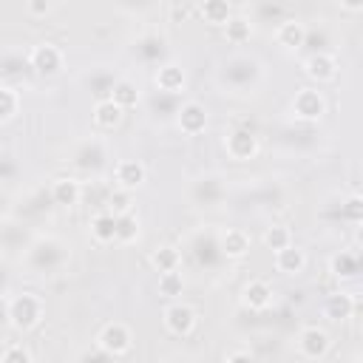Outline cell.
<instances>
[{
  "label": "cell",
  "instance_id": "cell-20",
  "mask_svg": "<svg viewBox=\"0 0 363 363\" xmlns=\"http://www.w3.org/2000/svg\"><path fill=\"white\" fill-rule=\"evenodd\" d=\"M218 247H221L224 258L238 261V258H244L250 252V235L244 230H238V227H230V230H224L218 235Z\"/></svg>",
  "mask_w": 363,
  "mask_h": 363
},
{
  "label": "cell",
  "instance_id": "cell-2",
  "mask_svg": "<svg viewBox=\"0 0 363 363\" xmlns=\"http://www.w3.org/2000/svg\"><path fill=\"white\" fill-rule=\"evenodd\" d=\"M218 79H221L224 88H230L235 94H244L250 88H255V82L261 79V65H258V60H252L247 54H233L221 62Z\"/></svg>",
  "mask_w": 363,
  "mask_h": 363
},
{
  "label": "cell",
  "instance_id": "cell-40",
  "mask_svg": "<svg viewBox=\"0 0 363 363\" xmlns=\"http://www.w3.org/2000/svg\"><path fill=\"white\" fill-rule=\"evenodd\" d=\"M153 3H156V0H116V6H119L122 11H128V14H142V11L153 9Z\"/></svg>",
  "mask_w": 363,
  "mask_h": 363
},
{
  "label": "cell",
  "instance_id": "cell-1",
  "mask_svg": "<svg viewBox=\"0 0 363 363\" xmlns=\"http://www.w3.org/2000/svg\"><path fill=\"white\" fill-rule=\"evenodd\" d=\"M71 261V247L57 235H37L26 244V267L34 275H57Z\"/></svg>",
  "mask_w": 363,
  "mask_h": 363
},
{
  "label": "cell",
  "instance_id": "cell-25",
  "mask_svg": "<svg viewBox=\"0 0 363 363\" xmlns=\"http://www.w3.org/2000/svg\"><path fill=\"white\" fill-rule=\"evenodd\" d=\"M91 235L94 241L99 244H111L113 235H116V216L111 210H99L94 218H91Z\"/></svg>",
  "mask_w": 363,
  "mask_h": 363
},
{
  "label": "cell",
  "instance_id": "cell-5",
  "mask_svg": "<svg viewBox=\"0 0 363 363\" xmlns=\"http://www.w3.org/2000/svg\"><path fill=\"white\" fill-rule=\"evenodd\" d=\"M227 196V187L221 182V176L216 173H207V176H199L193 184H190V199L193 204L199 207H218Z\"/></svg>",
  "mask_w": 363,
  "mask_h": 363
},
{
  "label": "cell",
  "instance_id": "cell-24",
  "mask_svg": "<svg viewBox=\"0 0 363 363\" xmlns=\"http://www.w3.org/2000/svg\"><path fill=\"white\" fill-rule=\"evenodd\" d=\"M199 14L210 26H224L233 17V6H230V0H201L199 3Z\"/></svg>",
  "mask_w": 363,
  "mask_h": 363
},
{
  "label": "cell",
  "instance_id": "cell-3",
  "mask_svg": "<svg viewBox=\"0 0 363 363\" xmlns=\"http://www.w3.org/2000/svg\"><path fill=\"white\" fill-rule=\"evenodd\" d=\"M43 298L37 292H17L14 298H9V323L17 332H28L43 320Z\"/></svg>",
  "mask_w": 363,
  "mask_h": 363
},
{
  "label": "cell",
  "instance_id": "cell-39",
  "mask_svg": "<svg viewBox=\"0 0 363 363\" xmlns=\"http://www.w3.org/2000/svg\"><path fill=\"white\" fill-rule=\"evenodd\" d=\"M340 216H343L346 221L357 224V221L363 218V199H360V196H349V199H346V204L340 207Z\"/></svg>",
  "mask_w": 363,
  "mask_h": 363
},
{
  "label": "cell",
  "instance_id": "cell-37",
  "mask_svg": "<svg viewBox=\"0 0 363 363\" xmlns=\"http://www.w3.org/2000/svg\"><path fill=\"white\" fill-rule=\"evenodd\" d=\"M20 68H31L28 65V54L26 57L23 54H3L0 57V74L14 77V74H20Z\"/></svg>",
  "mask_w": 363,
  "mask_h": 363
},
{
  "label": "cell",
  "instance_id": "cell-30",
  "mask_svg": "<svg viewBox=\"0 0 363 363\" xmlns=\"http://www.w3.org/2000/svg\"><path fill=\"white\" fill-rule=\"evenodd\" d=\"M329 269L337 278H354L360 272V258H357V252H337V255H332Z\"/></svg>",
  "mask_w": 363,
  "mask_h": 363
},
{
  "label": "cell",
  "instance_id": "cell-10",
  "mask_svg": "<svg viewBox=\"0 0 363 363\" xmlns=\"http://www.w3.org/2000/svg\"><path fill=\"white\" fill-rule=\"evenodd\" d=\"M190 250H193V255H196V261L201 264V267H218V261L224 258V252H221V247H218V235L216 233H204V230H199L193 238H190Z\"/></svg>",
  "mask_w": 363,
  "mask_h": 363
},
{
  "label": "cell",
  "instance_id": "cell-42",
  "mask_svg": "<svg viewBox=\"0 0 363 363\" xmlns=\"http://www.w3.org/2000/svg\"><path fill=\"white\" fill-rule=\"evenodd\" d=\"M26 11L31 17H45L51 11V0H26Z\"/></svg>",
  "mask_w": 363,
  "mask_h": 363
},
{
  "label": "cell",
  "instance_id": "cell-35",
  "mask_svg": "<svg viewBox=\"0 0 363 363\" xmlns=\"http://www.w3.org/2000/svg\"><path fill=\"white\" fill-rule=\"evenodd\" d=\"M182 289H184V278L179 275V269L159 272V295H164V298H176V295H182Z\"/></svg>",
  "mask_w": 363,
  "mask_h": 363
},
{
  "label": "cell",
  "instance_id": "cell-46",
  "mask_svg": "<svg viewBox=\"0 0 363 363\" xmlns=\"http://www.w3.org/2000/svg\"><path fill=\"white\" fill-rule=\"evenodd\" d=\"M9 286V269H6V264H0V292Z\"/></svg>",
  "mask_w": 363,
  "mask_h": 363
},
{
  "label": "cell",
  "instance_id": "cell-38",
  "mask_svg": "<svg viewBox=\"0 0 363 363\" xmlns=\"http://www.w3.org/2000/svg\"><path fill=\"white\" fill-rule=\"evenodd\" d=\"M0 360H6V363H31L34 354H31L23 343H9V346L0 352Z\"/></svg>",
  "mask_w": 363,
  "mask_h": 363
},
{
  "label": "cell",
  "instance_id": "cell-21",
  "mask_svg": "<svg viewBox=\"0 0 363 363\" xmlns=\"http://www.w3.org/2000/svg\"><path fill=\"white\" fill-rule=\"evenodd\" d=\"M122 116H125V108H119L111 96H102V99L94 102V122H96V128L113 130L122 122Z\"/></svg>",
  "mask_w": 363,
  "mask_h": 363
},
{
  "label": "cell",
  "instance_id": "cell-29",
  "mask_svg": "<svg viewBox=\"0 0 363 363\" xmlns=\"http://www.w3.org/2000/svg\"><path fill=\"white\" fill-rule=\"evenodd\" d=\"M102 207L111 210L113 216H119V213H130V210H133V190H125V187H116V184H113V187L108 190Z\"/></svg>",
  "mask_w": 363,
  "mask_h": 363
},
{
  "label": "cell",
  "instance_id": "cell-31",
  "mask_svg": "<svg viewBox=\"0 0 363 363\" xmlns=\"http://www.w3.org/2000/svg\"><path fill=\"white\" fill-rule=\"evenodd\" d=\"M250 34H252V23H250L247 17H230V20L224 23V37H227V43H233V45H244V43L250 40Z\"/></svg>",
  "mask_w": 363,
  "mask_h": 363
},
{
  "label": "cell",
  "instance_id": "cell-32",
  "mask_svg": "<svg viewBox=\"0 0 363 363\" xmlns=\"http://www.w3.org/2000/svg\"><path fill=\"white\" fill-rule=\"evenodd\" d=\"M136 238H139V218L133 216V210L130 213H119L116 216V235H113V241L130 244Z\"/></svg>",
  "mask_w": 363,
  "mask_h": 363
},
{
  "label": "cell",
  "instance_id": "cell-33",
  "mask_svg": "<svg viewBox=\"0 0 363 363\" xmlns=\"http://www.w3.org/2000/svg\"><path fill=\"white\" fill-rule=\"evenodd\" d=\"M255 17L261 23H281L286 20V0H258L255 6Z\"/></svg>",
  "mask_w": 363,
  "mask_h": 363
},
{
  "label": "cell",
  "instance_id": "cell-14",
  "mask_svg": "<svg viewBox=\"0 0 363 363\" xmlns=\"http://www.w3.org/2000/svg\"><path fill=\"white\" fill-rule=\"evenodd\" d=\"M303 71H306V77L315 79V82H332V79L337 77V60H335L329 51H315V54L306 57Z\"/></svg>",
  "mask_w": 363,
  "mask_h": 363
},
{
  "label": "cell",
  "instance_id": "cell-8",
  "mask_svg": "<svg viewBox=\"0 0 363 363\" xmlns=\"http://www.w3.org/2000/svg\"><path fill=\"white\" fill-rule=\"evenodd\" d=\"M292 113L303 122H318L326 113V99L320 91L315 88H298V94L292 96Z\"/></svg>",
  "mask_w": 363,
  "mask_h": 363
},
{
  "label": "cell",
  "instance_id": "cell-6",
  "mask_svg": "<svg viewBox=\"0 0 363 363\" xmlns=\"http://www.w3.org/2000/svg\"><path fill=\"white\" fill-rule=\"evenodd\" d=\"M62 51L54 45V43H37L31 51H28V65L40 74V77H57L62 71Z\"/></svg>",
  "mask_w": 363,
  "mask_h": 363
},
{
  "label": "cell",
  "instance_id": "cell-17",
  "mask_svg": "<svg viewBox=\"0 0 363 363\" xmlns=\"http://www.w3.org/2000/svg\"><path fill=\"white\" fill-rule=\"evenodd\" d=\"M275 40H278V45H284L289 51H298L306 43V26L301 20H295V17H286V20H281L275 26Z\"/></svg>",
  "mask_w": 363,
  "mask_h": 363
},
{
  "label": "cell",
  "instance_id": "cell-18",
  "mask_svg": "<svg viewBox=\"0 0 363 363\" xmlns=\"http://www.w3.org/2000/svg\"><path fill=\"white\" fill-rule=\"evenodd\" d=\"M241 301H244L247 309L261 312V309H267V306L272 303V286H269L267 281H261V278H252V281L244 284V289H241Z\"/></svg>",
  "mask_w": 363,
  "mask_h": 363
},
{
  "label": "cell",
  "instance_id": "cell-36",
  "mask_svg": "<svg viewBox=\"0 0 363 363\" xmlns=\"http://www.w3.org/2000/svg\"><path fill=\"white\" fill-rule=\"evenodd\" d=\"M20 108V96L11 85H0V119H11Z\"/></svg>",
  "mask_w": 363,
  "mask_h": 363
},
{
  "label": "cell",
  "instance_id": "cell-22",
  "mask_svg": "<svg viewBox=\"0 0 363 363\" xmlns=\"http://www.w3.org/2000/svg\"><path fill=\"white\" fill-rule=\"evenodd\" d=\"M306 267V255L303 250H298L295 244L284 247V250H275V269L284 272V275H298L301 269Z\"/></svg>",
  "mask_w": 363,
  "mask_h": 363
},
{
  "label": "cell",
  "instance_id": "cell-28",
  "mask_svg": "<svg viewBox=\"0 0 363 363\" xmlns=\"http://www.w3.org/2000/svg\"><path fill=\"white\" fill-rule=\"evenodd\" d=\"M119 108H136V102H139V88L130 82V79H116L113 82V88H111V94H108Z\"/></svg>",
  "mask_w": 363,
  "mask_h": 363
},
{
  "label": "cell",
  "instance_id": "cell-43",
  "mask_svg": "<svg viewBox=\"0 0 363 363\" xmlns=\"http://www.w3.org/2000/svg\"><path fill=\"white\" fill-rule=\"evenodd\" d=\"M250 357H252L250 349H235V352H227L224 354V360H250Z\"/></svg>",
  "mask_w": 363,
  "mask_h": 363
},
{
  "label": "cell",
  "instance_id": "cell-16",
  "mask_svg": "<svg viewBox=\"0 0 363 363\" xmlns=\"http://www.w3.org/2000/svg\"><path fill=\"white\" fill-rule=\"evenodd\" d=\"M48 193H51V201H54V204H60V207H74V204L82 199V184H79V179H74V176H57V179L51 182Z\"/></svg>",
  "mask_w": 363,
  "mask_h": 363
},
{
  "label": "cell",
  "instance_id": "cell-11",
  "mask_svg": "<svg viewBox=\"0 0 363 363\" xmlns=\"http://www.w3.org/2000/svg\"><path fill=\"white\" fill-rule=\"evenodd\" d=\"M196 309L187 306V303H170L164 309V329L176 337H187L193 329H196Z\"/></svg>",
  "mask_w": 363,
  "mask_h": 363
},
{
  "label": "cell",
  "instance_id": "cell-27",
  "mask_svg": "<svg viewBox=\"0 0 363 363\" xmlns=\"http://www.w3.org/2000/svg\"><path fill=\"white\" fill-rule=\"evenodd\" d=\"M150 264L156 272H167V269H179L182 264V252L173 247V244H162L150 252Z\"/></svg>",
  "mask_w": 363,
  "mask_h": 363
},
{
  "label": "cell",
  "instance_id": "cell-44",
  "mask_svg": "<svg viewBox=\"0 0 363 363\" xmlns=\"http://www.w3.org/2000/svg\"><path fill=\"white\" fill-rule=\"evenodd\" d=\"M337 3H340L346 11H360V9H363V0H337Z\"/></svg>",
  "mask_w": 363,
  "mask_h": 363
},
{
  "label": "cell",
  "instance_id": "cell-45",
  "mask_svg": "<svg viewBox=\"0 0 363 363\" xmlns=\"http://www.w3.org/2000/svg\"><path fill=\"white\" fill-rule=\"evenodd\" d=\"M6 323H9V301L0 298V326H6Z\"/></svg>",
  "mask_w": 363,
  "mask_h": 363
},
{
  "label": "cell",
  "instance_id": "cell-4",
  "mask_svg": "<svg viewBox=\"0 0 363 363\" xmlns=\"http://www.w3.org/2000/svg\"><path fill=\"white\" fill-rule=\"evenodd\" d=\"M96 346H99L102 352H108L111 357H122V354L130 352L133 335H130V329H128L122 320H111V323H105V326L99 329Z\"/></svg>",
  "mask_w": 363,
  "mask_h": 363
},
{
  "label": "cell",
  "instance_id": "cell-26",
  "mask_svg": "<svg viewBox=\"0 0 363 363\" xmlns=\"http://www.w3.org/2000/svg\"><path fill=\"white\" fill-rule=\"evenodd\" d=\"M323 309H326V315H329L332 320H346V318H352V312L357 309V301H354L349 292H335V295L326 298Z\"/></svg>",
  "mask_w": 363,
  "mask_h": 363
},
{
  "label": "cell",
  "instance_id": "cell-15",
  "mask_svg": "<svg viewBox=\"0 0 363 363\" xmlns=\"http://www.w3.org/2000/svg\"><path fill=\"white\" fill-rule=\"evenodd\" d=\"M145 164L139 159H119L116 167H113V182L116 187H125V190H136L139 184H145Z\"/></svg>",
  "mask_w": 363,
  "mask_h": 363
},
{
  "label": "cell",
  "instance_id": "cell-9",
  "mask_svg": "<svg viewBox=\"0 0 363 363\" xmlns=\"http://www.w3.org/2000/svg\"><path fill=\"white\" fill-rule=\"evenodd\" d=\"M176 125H179L182 133L199 136V133L207 128V108H204L201 102H196V99L182 102L179 111H176Z\"/></svg>",
  "mask_w": 363,
  "mask_h": 363
},
{
  "label": "cell",
  "instance_id": "cell-41",
  "mask_svg": "<svg viewBox=\"0 0 363 363\" xmlns=\"http://www.w3.org/2000/svg\"><path fill=\"white\" fill-rule=\"evenodd\" d=\"M17 173H20L17 162H14L11 156H0V184H3V182H11Z\"/></svg>",
  "mask_w": 363,
  "mask_h": 363
},
{
  "label": "cell",
  "instance_id": "cell-13",
  "mask_svg": "<svg viewBox=\"0 0 363 363\" xmlns=\"http://www.w3.org/2000/svg\"><path fill=\"white\" fill-rule=\"evenodd\" d=\"M329 335L326 329H318V326H306L301 329L298 335V352L306 357V360H320L326 352H329Z\"/></svg>",
  "mask_w": 363,
  "mask_h": 363
},
{
  "label": "cell",
  "instance_id": "cell-23",
  "mask_svg": "<svg viewBox=\"0 0 363 363\" xmlns=\"http://www.w3.org/2000/svg\"><path fill=\"white\" fill-rule=\"evenodd\" d=\"M156 88L164 91V94H176L184 88V71L173 62H164L156 68Z\"/></svg>",
  "mask_w": 363,
  "mask_h": 363
},
{
  "label": "cell",
  "instance_id": "cell-34",
  "mask_svg": "<svg viewBox=\"0 0 363 363\" xmlns=\"http://www.w3.org/2000/svg\"><path fill=\"white\" fill-rule=\"evenodd\" d=\"M292 244V233H289V227H284V224H272V227H267L264 230V247L267 250H284V247H289Z\"/></svg>",
  "mask_w": 363,
  "mask_h": 363
},
{
  "label": "cell",
  "instance_id": "cell-7",
  "mask_svg": "<svg viewBox=\"0 0 363 363\" xmlns=\"http://www.w3.org/2000/svg\"><path fill=\"white\" fill-rule=\"evenodd\" d=\"M224 150L230 159L235 162H247L258 153V136L252 128H233L227 136H224Z\"/></svg>",
  "mask_w": 363,
  "mask_h": 363
},
{
  "label": "cell",
  "instance_id": "cell-47",
  "mask_svg": "<svg viewBox=\"0 0 363 363\" xmlns=\"http://www.w3.org/2000/svg\"><path fill=\"white\" fill-rule=\"evenodd\" d=\"M6 201H9V196H6V193H3V187H0V210H3V204H6Z\"/></svg>",
  "mask_w": 363,
  "mask_h": 363
},
{
  "label": "cell",
  "instance_id": "cell-19",
  "mask_svg": "<svg viewBox=\"0 0 363 363\" xmlns=\"http://www.w3.org/2000/svg\"><path fill=\"white\" fill-rule=\"evenodd\" d=\"M133 54L142 60V62H159L164 54H167V43H164V37L162 34H156V31H147V34H142L139 40H136V45H133Z\"/></svg>",
  "mask_w": 363,
  "mask_h": 363
},
{
  "label": "cell",
  "instance_id": "cell-12",
  "mask_svg": "<svg viewBox=\"0 0 363 363\" xmlns=\"http://www.w3.org/2000/svg\"><path fill=\"white\" fill-rule=\"evenodd\" d=\"M105 159H108V150H105V142H99V139H85L77 150H74V156H71V164L74 167H79V170H99L102 164H105Z\"/></svg>",
  "mask_w": 363,
  "mask_h": 363
}]
</instances>
